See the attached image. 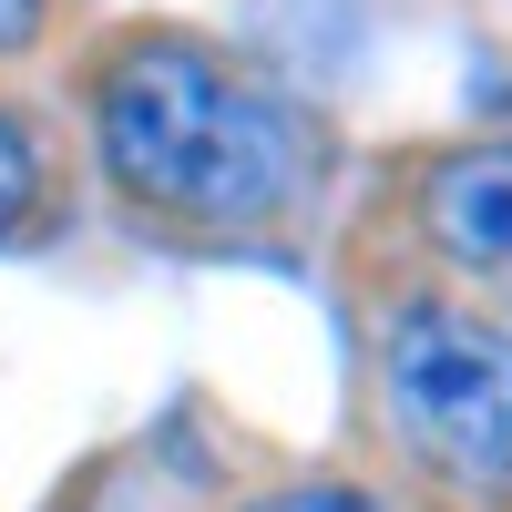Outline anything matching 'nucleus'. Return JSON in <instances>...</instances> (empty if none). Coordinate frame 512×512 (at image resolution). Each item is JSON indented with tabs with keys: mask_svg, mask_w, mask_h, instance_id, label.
<instances>
[{
	"mask_svg": "<svg viewBox=\"0 0 512 512\" xmlns=\"http://www.w3.org/2000/svg\"><path fill=\"white\" fill-rule=\"evenodd\" d=\"M103 164L123 195L164 205L195 226H267L277 205L308 185V134L297 113L246 82L236 62H216L185 31H134L103 62Z\"/></svg>",
	"mask_w": 512,
	"mask_h": 512,
	"instance_id": "obj_1",
	"label": "nucleus"
},
{
	"mask_svg": "<svg viewBox=\"0 0 512 512\" xmlns=\"http://www.w3.org/2000/svg\"><path fill=\"white\" fill-rule=\"evenodd\" d=\"M379 400L390 431L441 482L502 502L512 492V338L461 308H400L379 338Z\"/></svg>",
	"mask_w": 512,
	"mask_h": 512,
	"instance_id": "obj_2",
	"label": "nucleus"
},
{
	"mask_svg": "<svg viewBox=\"0 0 512 512\" xmlns=\"http://www.w3.org/2000/svg\"><path fill=\"white\" fill-rule=\"evenodd\" d=\"M420 226H431V246L512 318V144L441 154L431 185H420Z\"/></svg>",
	"mask_w": 512,
	"mask_h": 512,
	"instance_id": "obj_3",
	"label": "nucleus"
},
{
	"mask_svg": "<svg viewBox=\"0 0 512 512\" xmlns=\"http://www.w3.org/2000/svg\"><path fill=\"white\" fill-rule=\"evenodd\" d=\"M31 185H41V164H31V134L11 113H0V236H11L21 216H31Z\"/></svg>",
	"mask_w": 512,
	"mask_h": 512,
	"instance_id": "obj_4",
	"label": "nucleus"
},
{
	"mask_svg": "<svg viewBox=\"0 0 512 512\" xmlns=\"http://www.w3.org/2000/svg\"><path fill=\"white\" fill-rule=\"evenodd\" d=\"M246 512H379V502H369V492H349V482H297V492L246 502Z\"/></svg>",
	"mask_w": 512,
	"mask_h": 512,
	"instance_id": "obj_5",
	"label": "nucleus"
},
{
	"mask_svg": "<svg viewBox=\"0 0 512 512\" xmlns=\"http://www.w3.org/2000/svg\"><path fill=\"white\" fill-rule=\"evenodd\" d=\"M31 31H41V0H0V52H21Z\"/></svg>",
	"mask_w": 512,
	"mask_h": 512,
	"instance_id": "obj_6",
	"label": "nucleus"
}]
</instances>
